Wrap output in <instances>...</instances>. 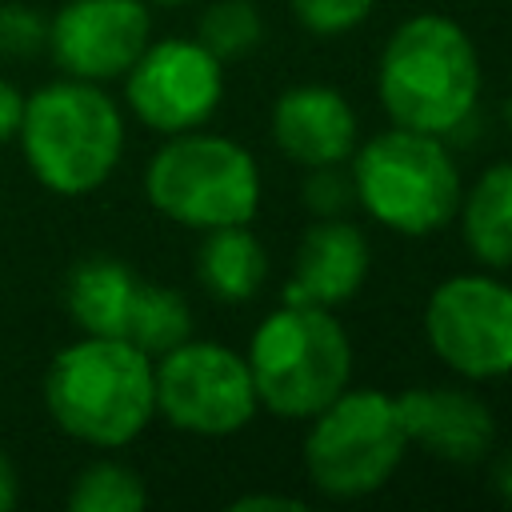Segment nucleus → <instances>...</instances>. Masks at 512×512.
Returning <instances> with one entry per match:
<instances>
[{
  "label": "nucleus",
  "mask_w": 512,
  "mask_h": 512,
  "mask_svg": "<svg viewBox=\"0 0 512 512\" xmlns=\"http://www.w3.org/2000/svg\"><path fill=\"white\" fill-rule=\"evenodd\" d=\"M480 52L464 24L444 12H416L392 28L376 60V100L400 128L452 136L480 104Z\"/></svg>",
  "instance_id": "obj_1"
},
{
  "label": "nucleus",
  "mask_w": 512,
  "mask_h": 512,
  "mask_svg": "<svg viewBox=\"0 0 512 512\" xmlns=\"http://www.w3.org/2000/svg\"><path fill=\"white\" fill-rule=\"evenodd\" d=\"M156 360L124 336L64 344L44 368V408L52 424L88 448H124L156 420Z\"/></svg>",
  "instance_id": "obj_2"
},
{
  "label": "nucleus",
  "mask_w": 512,
  "mask_h": 512,
  "mask_svg": "<svg viewBox=\"0 0 512 512\" xmlns=\"http://www.w3.org/2000/svg\"><path fill=\"white\" fill-rule=\"evenodd\" d=\"M20 152L28 172L56 196H88L124 156V112L104 84L60 76L24 96Z\"/></svg>",
  "instance_id": "obj_3"
},
{
  "label": "nucleus",
  "mask_w": 512,
  "mask_h": 512,
  "mask_svg": "<svg viewBox=\"0 0 512 512\" xmlns=\"http://www.w3.org/2000/svg\"><path fill=\"white\" fill-rule=\"evenodd\" d=\"M248 372L264 412L308 420L352 384V336L332 308L288 304L272 308L248 336Z\"/></svg>",
  "instance_id": "obj_4"
},
{
  "label": "nucleus",
  "mask_w": 512,
  "mask_h": 512,
  "mask_svg": "<svg viewBox=\"0 0 512 512\" xmlns=\"http://www.w3.org/2000/svg\"><path fill=\"white\" fill-rule=\"evenodd\" d=\"M352 200L396 236H432L460 208V168L444 136L384 128L352 148Z\"/></svg>",
  "instance_id": "obj_5"
},
{
  "label": "nucleus",
  "mask_w": 512,
  "mask_h": 512,
  "mask_svg": "<svg viewBox=\"0 0 512 512\" xmlns=\"http://www.w3.org/2000/svg\"><path fill=\"white\" fill-rule=\"evenodd\" d=\"M148 204L192 232L228 224H252L260 208V164L256 156L220 132H176L144 164Z\"/></svg>",
  "instance_id": "obj_6"
},
{
  "label": "nucleus",
  "mask_w": 512,
  "mask_h": 512,
  "mask_svg": "<svg viewBox=\"0 0 512 512\" xmlns=\"http://www.w3.org/2000/svg\"><path fill=\"white\" fill-rule=\"evenodd\" d=\"M408 448L396 396L348 384L308 416L304 476L328 500H364L396 476Z\"/></svg>",
  "instance_id": "obj_7"
},
{
  "label": "nucleus",
  "mask_w": 512,
  "mask_h": 512,
  "mask_svg": "<svg viewBox=\"0 0 512 512\" xmlns=\"http://www.w3.org/2000/svg\"><path fill=\"white\" fill-rule=\"evenodd\" d=\"M156 416L188 436H232L260 412L244 352L220 340H184L156 356Z\"/></svg>",
  "instance_id": "obj_8"
},
{
  "label": "nucleus",
  "mask_w": 512,
  "mask_h": 512,
  "mask_svg": "<svg viewBox=\"0 0 512 512\" xmlns=\"http://www.w3.org/2000/svg\"><path fill=\"white\" fill-rule=\"evenodd\" d=\"M424 340L460 380L512 376V284L492 272H456L428 292Z\"/></svg>",
  "instance_id": "obj_9"
},
{
  "label": "nucleus",
  "mask_w": 512,
  "mask_h": 512,
  "mask_svg": "<svg viewBox=\"0 0 512 512\" xmlns=\"http://www.w3.org/2000/svg\"><path fill=\"white\" fill-rule=\"evenodd\" d=\"M120 80L128 112L156 136L204 128L224 100V60L192 36L148 40Z\"/></svg>",
  "instance_id": "obj_10"
},
{
  "label": "nucleus",
  "mask_w": 512,
  "mask_h": 512,
  "mask_svg": "<svg viewBox=\"0 0 512 512\" xmlns=\"http://www.w3.org/2000/svg\"><path fill=\"white\" fill-rule=\"evenodd\" d=\"M152 40L144 0H64L48 20V52L64 76L108 84L120 80Z\"/></svg>",
  "instance_id": "obj_11"
},
{
  "label": "nucleus",
  "mask_w": 512,
  "mask_h": 512,
  "mask_svg": "<svg viewBox=\"0 0 512 512\" xmlns=\"http://www.w3.org/2000/svg\"><path fill=\"white\" fill-rule=\"evenodd\" d=\"M272 140L300 168L344 164L360 144L356 108L332 84H292L272 104Z\"/></svg>",
  "instance_id": "obj_12"
},
{
  "label": "nucleus",
  "mask_w": 512,
  "mask_h": 512,
  "mask_svg": "<svg viewBox=\"0 0 512 512\" xmlns=\"http://www.w3.org/2000/svg\"><path fill=\"white\" fill-rule=\"evenodd\" d=\"M408 444L444 464H476L492 452V408L468 388H408L396 396Z\"/></svg>",
  "instance_id": "obj_13"
},
{
  "label": "nucleus",
  "mask_w": 512,
  "mask_h": 512,
  "mask_svg": "<svg viewBox=\"0 0 512 512\" xmlns=\"http://www.w3.org/2000/svg\"><path fill=\"white\" fill-rule=\"evenodd\" d=\"M372 248L368 236L344 220V216H316L296 248V268L284 284L288 304H316V308H340L348 304L364 280H368Z\"/></svg>",
  "instance_id": "obj_14"
},
{
  "label": "nucleus",
  "mask_w": 512,
  "mask_h": 512,
  "mask_svg": "<svg viewBox=\"0 0 512 512\" xmlns=\"http://www.w3.org/2000/svg\"><path fill=\"white\" fill-rule=\"evenodd\" d=\"M140 276L116 256H84L64 276V308L88 336H124Z\"/></svg>",
  "instance_id": "obj_15"
},
{
  "label": "nucleus",
  "mask_w": 512,
  "mask_h": 512,
  "mask_svg": "<svg viewBox=\"0 0 512 512\" xmlns=\"http://www.w3.org/2000/svg\"><path fill=\"white\" fill-rule=\"evenodd\" d=\"M460 236L480 268H512V160L488 164L460 192Z\"/></svg>",
  "instance_id": "obj_16"
},
{
  "label": "nucleus",
  "mask_w": 512,
  "mask_h": 512,
  "mask_svg": "<svg viewBox=\"0 0 512 512\" xmlns=\"http://www.w3.org/2000/svg\"><path fill=\"white\" fill-rule=\"evenodd\" d=\"M196 276L220 304H248L268 276V252L248 224H228L204 232L196 252Z\"/></svg>",
  "instance_id": "obj_17"
},
{
  "label": "nucleus",
  "mask_w": 512,
  "mask_h": 512,
  "mask_svg": "<svg viewBox=\"0 0 512 512\" xmlns=\"http://www.w3.org/2000/svg\"><path fill=\"white\" fill-rule=\"evenodd\" d=\"M188 336H192V308H188V300L176 288H168V284L140 280L136 296H132L128 324H124V340H132L140 352H148L156 360L168 348L184 344Z\"/></svg>",
  "instance_id": "obj_18"
},
{
  "label": "nucleus",
  "mask_w": 512,
  "mask_h": 512,
  "mask_svg": "<svg viewBox=\"0 0 512 512\" xmlns=\"http://www.w3.org/2000/svg\"><path fill=\"white\" fill-rule=\"evenodd\" d=\"M144 504H148V488L140 472L112 456L84 464L68 488L72 512H140Z\"/></svg>",
  "instance_id": "obj_19"
},
{
  "label": "nucleus",
  "mask_w": 512,
  "mask_h": 512,
  "mask_svg": "<svg viewBox=\"0 0 512 512\" xmlns=\"http://www.w3.org/2000/svg\"><path fill=\"white\" fill-rule=\"evenodd\" d=\"M196 40L224 64L240 60L264 40V16L252 0H212L200 12Z\"/></svg>",
  "instance_id": "obj_20"
},
{
  "label": "nucleus",
  "mask_w": 512,
  "mask_h": 512,
  "mask_svg": "<svg viewBox=\"0 0 512 512\" xmlns=\"http://www.w3.org/2000/svg\"><path fill=\"white\" fill-rule=\"evenodd\" d=\"M288 4L312 36H344L356 24H364L368 12L376 8V0H288Z\"/></svg>",
  "instance_id": "obj_21"
},
{
  "label": "nucleus",
  "mask_w": 512,
  "mask_h": 512,
  "mask_svg": "<svg viewBox=\"0 0 512 512\" xmlns=\"http://www.w3.org/2000/svg\"><path fill=\"white\" fill-rule=\"evenodd\" d=\"M48 44V24L24 4H0V56H32Z\"/></svg>",
  "instance_id": "obj_22"
},
{
  "label": "nucleus",
  "mask_w": 512,
  "mask_h": 512,
  "mask_svg": "<svg viewBox=\"0 0 512 512\" xmlns=\"http://www.w3.org/2000/svg\"><path fill=\"white\" fill-rule=\"evenodd\" d=\"M348 204H352V180L340 172V164L308 168V180H304V208H308L312 216H344Z\"/></svg>",
  "instance_id": "obj_23"
},
{
  "label": "nucleus",
  "mask_w": 512,
  "mask_h": 512,
  "mask_svg": "<svg viewBox=\"0 0 512 512\" xmlns=\"http://www.w3.org/2000/svg\"><path fill=\"white\" fill-rule=\"evenodd\" d=\"M228 508L232 512H304L308 500L288 496V492H248V496H236Z\"/></svg>",
  "instance_id": "obj_24"
},
{
  "label": "nucleus",
  "mask_w": 512,
  "mask_h": 512,
  "mask_svg": "<svg viewBox=\"0 0 512 512\" xmlns=\"http://www.w3.org/2000/svg\"><path fill=\"white\" fill-rule=\"evenodd\" d=\"M20 112H24V92L0 76V144L16 140V128H20Z\"/></svg>",
  "instance_id": "obj_25"
},
{
  "label": "nucleus",
  "mask_w": 512,
  "mask_h": 512,
  "mask_svg": "<svg viewBox=\"0 0 512 512\" xmlns=\"http://www.w3.org/2000/svg\"><path fill=\"white\" fill-rule=\"evenodd\" d=\"M16 500H20V476H16L12 456L0 448V512H8Z\"/></svg>",
  "instance_id": "obj_26"
},
{
  "label": "nucleus",
  "mask_w": 512,
  "mask_h": 512,
  "mask_svg": "<svg viewBox=\"0 0 512 512\" xmlns=\"http://www.w3.org/2000/svg\"><path fill=\"white\" fill-rule=\"evenodd\" d=\"M492 488H496V496L512 508V448L500 452V460H496V468H492Z\"/></svg>",
  "instance_id": "obj_27"
},
{
  "label": "nucleus",
  "mask_w": 512,
  "mask_h": 512,
  "mask_svg": "<svg viewBox=\"0 0 512 512\" xmlns=\"http://www.w3.org/2000/svg\"><path fill=\"white\" fill-rule=\"evenodd\" d=\"M148 8H180V4H188V0H144Z\"/></svg>",
  "instance_id": "obj_28"
},
{
  "label": "nucleus",
  "mask_w": 512,
  "mask_h": 512,
  "mask_svg": "<svg viewBox=\"0 0 512 512\" xmlns=\"http://www.w3.org/2000/svg\"><path fill=\"white\" fill-rule=\"evenodd\" d=\"M504 120H508V124H512V100H508V104H504Z\"/></svg>",
  "instance_id": "obj_29"
}]
</instances>
